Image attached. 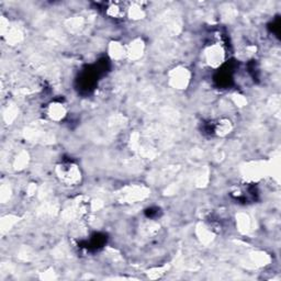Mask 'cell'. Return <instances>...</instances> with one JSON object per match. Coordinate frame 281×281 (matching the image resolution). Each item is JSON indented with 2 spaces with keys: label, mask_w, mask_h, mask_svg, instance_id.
<instances>
[{
  "label": "cell",
  "mask_w": 281,
  "mask_h": 281,
  "mask_svg": "<svg viewBox=\"0 0 281 281\" xmlns=\"http://www.w3.org/2000/svg\"><path fill=\"white\" fill-rule=\"evenodd\" d=\"M67 115V107L60 101H53L46 108V116L53 122H60Z\"/></svg>",
  "instance_id": "6"
},
{
  "label": "cell",
  "mask_w": 281,
  "mask_h": 281,
  "mask_svg": "<svg viewBox=\"0 0 281 281\" xmlns=\"http://www.w3.org/2000/svg\"><path fill=\"white\" fill-rule=\"evenodd\" d=\"M197 235L201 243L203 244H209V243L214 240V232L212 228H210L208 225L204 224H200L197 226Z\"/></svg>",
  "instance_id": "10"
},
{
  "label": "cell",
  "mask_w": 281,
  "mask_h": 281,
  "mask_svg": "<svg viewBox=\"0 0 281 281\" xmlns=\"http://www.w3.org/2000/svg\"><path fill=\"white\" fill-rule=\"evenodd\" d=\"M149 190L144 186H129L120 194L121 200L126 203H134L144 200L148 196Z\"/></svg>",
  "instance_id": "4"
},
{
  "label": "cell",
  "mask_w": 281,
  "mask_h": 281,
  "mask_svg": "<svg viewBox=\"0 0 281 281\" xmlns=\"http://www.w3.org/2000/svg\"><path fill=\"white\" fill-rule=\"evenodd\" d=\"M236 223L238 225V228H240V231H242L243 233H247L251 229V225H252L251 218L245 213H240L237 215Z\"/></svg>",
  "instance_id": "12"
},
{
  "label": "cell",
  "mask_w": 281,
  "mask_h": 281,
  "mask_svg": "<svg viewBox=\"0 0 281 281\" xmlns=\"http://www.w3.org/2000/svg\"><path fill=\"white\" fill-rule=\"evenodd\" d=\"M57 179L65 186H77L83 180V172L78 165L73 162L60 163L55 168Z\"/></svg>",
  "instance_id": "1"
},
{
  "label": "cell",
  "mask_w": 281,
  "mask_h": 281,
  "mask_svg": "<svg viewBox=\"0 0 281 281\" xmlns=\"http://www.w3.org/2000/svg\"><path fill=\"white\" fill-rule=\"evenodd\" d=\"M145 48H146V46H145V42L143 41V39H140V37L131 41L129 44L125 45L126 58L132 60V62L140 59L145 53Z\"/></svg>",
  "instance_id": "5"
},
{
  "label": "cell",
  "mask_w": 281,
  "mask_h": 281,
  "mask_svg": "<svg viewBox=\"0 0 281 281\" xmlns=\"http://www.w3.org/2000/svg\"><path fill=\"white\" fill-rule=\"evenodd\" d=\"M203 58L209 67L217 69L221 67L226 60V51L220 43L210 44L203 52Z\"/></svg>",
  "instance_id": "3"
},
{
  "label": "cell",
  "mask_w": 281,
  "mask_h": 281,
  "mask_svg": "<svg viewBox=\"0 0 281 281\" xmlns=\"http://www.w3.org/2000/svg\"><path fill=\"white\" fill-rule=\"evenodd\" d=\"M234 129L233 122L227 118H223L217 121V123L214 124L213 132L219 138H225L232 132Z\"/></svg>",
  "instance_id": "7"
},
{
  "label": "cell",
  "mask_w": 281,
  "mask_h": 281,
  "mask_svg": "<svg viewBox=\"0 0 281 281\" xmlns=\"http://www.w3.org/2000/svg\"><path fill=\"white\" fill-rule=\"evenodd\" d=\"M108 54L113 60H121L126 58L125 45L119 41H112L108 46Z\"/></svg>",
  "instance_id": "8"
},
{
  "label": "cell",
  "mask_w": 281,
  "mask_h": 281,
  "mask_svg": "<svg viewBox=\"0 0 281 281\" xmlns=\"http://www.w3.org/2000/svg\"><path fill=\"white\" fill-rule=\"evenodd\" d=\"M26 164H28V154L22 152L19 154V156H17L15 166L16 168H23V166H25Z\"/></svg>",
  "instance_id": "13"
},
{
  "label": "cell",
  "mask_w": 281,
  "mask_h": 281,
  "mask_svg": "<svg viewBox=\"0 0 281 281\" xmlns=\"http://www.w3.org/2000/svg\"><path fill=\"white\" fill-rule=\"evenodd\" d=\"M191 78H193L191 70L182 65L171 68L168 73V84L176 90H186L190 85Z\"/></svg>",
  "instance_id": "2"
},
{
  "label": "cell",
  "mask_w": 281,
  "mask_h": 281,
  "mask_svg": "<svg viewBox=\"0 0 281 281\" xmlns=\"http://www.w3.org/2000/svg\"><path fill=\"white\" fill-rule=\"evenodd\" d=\"M125 13H126V9L122 8L119 3H116V2L110 3L109 7L107 8V15L112 18H115V19L122 18Z\"/></svg>",
  "instance_id": "11"
},
{
  "label": "cell",
  "mask_w": 281,
  "mask_h": 281,
  "mask_svg": "<svg viewBox=\"0 0 281 281\" xmlns=\"http://www.w3.org/2000/svg\"><path fill=\"white\" fill-rule=\"evenodd\" d=\"M126 15L129 16L131 20L140 21L146 16V10L142 2H132L126 8Z\"/></svg>",
  "instance_id": "9"
}]
</instances>
